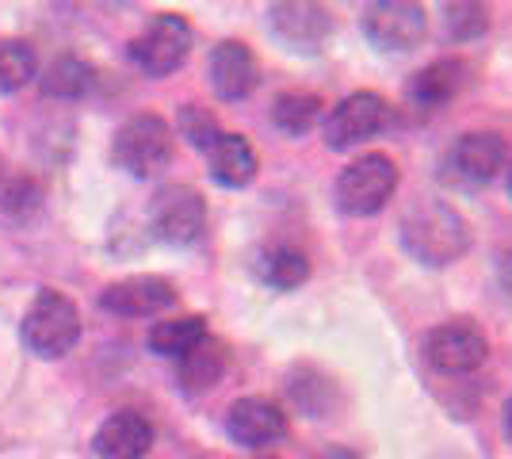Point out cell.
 Returning <instances> with one entry per match:
<instances>
[{
    "label": "cell",
    "instance_id": "18",
    "mask_svg": "<svg viewBox=\"0 0 512 459\" xmlns=\"http://www.w3.org/2000/svg\"><path fill=\"white\" fill-rule=\"evenodd\" d=\"M226 372V349L214 341L211 333L195 345L188 356H180V368H176V379H180V391L188 394H203L211 391L214 383Z\"/></svg>",
    "mask_w": 512,
    "mask_h": 459
},
{
    "label": "cell",
    "instance_id": "1",
    "mask_svg": "<svg viewBox=\"0 0 512 459\" xmlns=\"http://www.w3.org/2000/svg\"><path fill=\"white\" fill-rule=\"evenodd\" d=\"M402 245L409 257L421 261L425 268H444L470 249V226L451 203L425 199L402 219Z\"/></svg>",
    "mask_w": 512,
    "mask_h": 459
},
{
    "label": "cell",
    "instance_id": "23",
    "mask_svg": "<svg viewBox=\"0 0 512 459\" xmlns=\"http://www.w3.org/2000/svg\"><path fill=\"white\" fill-rule=\"evenodd\" d=\"M35 77V50L23 39H4L0 43V96L20 92Z\"/></svg>",
    "mask_w": 512,
    "mask_h": 459
},
{
    "label": "cell",
    "instance_id": "10",
    "mask_svg": "<svg viewBox=\"0 0 512 459\" xmlns=\"http://www.w3.org/2000/svg\"><path fill=\"white\" fill-rule=\"evenodd\" d=\"M509 161V142L493 131L463 134L448 150V176L455 184H490Z\"/></svg>",
    "mask_w": 512,
    "mask_h": 459
},
{
    "label": "cell",
    "instance_id": "16",
    "mask_svg": "<svg viewBox=\"0 0 512 459\" xmlns=\"http://www.w3.org/2000/svg\"><path fill=\"white\" fill-rule=\"evenodd\" d=\"M470 81V66L463 58H440L432 66L417 69L413 81L406 85V96L417 108H444L451 104Z\"/></svg>",
    "mask_w": 512,
    "mask_h": 459
},
{
    "label": "cell",
    "instance_id": "7",
    "mask_svg": "<svg viewBox=\"0 0 512 459\" xmlns=\"http://www.w3.org/2000/svg\"><path fill=\"white\" fill-rule=\"evenodd\" d=\"M363 35L375 50L386 54H402L413 46L425 43L428 35V16L421 4H409V0H383V4H367L363 8Z\"/></svg>",
    "mask_w": 512,
    "mask_h": 459
},
{
    "label": "cell",
    "instance_id": "4",
    "mask_svg": "<svg viewBox=\"0 0 512 459\" xmlns=\"http://www.w3.org/2000/svg\"><path fill=\"white\" fill-rule=\"evenodd\" d=\"M390 127H394V108L379 92H352L325 115L321 138H325L329 150H352V146L379 138Z\"/></svg>",
    "mask_w": 512,
    "mask_h": 459
},
{
    "label": "cell",
    "instance_id": "12",
    "mask_svg": "<svg viewBox=\"0 0 512 459\" xmlns=\"http://www.w3.org/2000/svg\"><path fill=\"white\" fill-rule=\"evenodd\" d=\"M172 303H176V291L165 276H130V280L104 287L100 295V306L119 318H153L169 310Z\"/></svg>",
    "mask_w": 512,
    "mask_h": 459
},
{
    "label": "cell",
    "instance_id": "13",
    "mask_svg": "<svg viewBox=\"0 0 512 459\" xmlns=\"http://www.w3.org/2000/svg\"><path fill=\"white\" fill-rule=\"evenodd\" d=\"M268 16H272V31L295 50H321L325 39L333 35V16L321 4H302V0L272 4Z\"/></svg>",
    "mask_w": 512,
    "mask_h": 459
},
{
    "label": "cell",
    "instance_id": "24",
    "mask_svg": "<svg viewBox=\"0 0 512 459\" xmlns=\"http://www.w3.org/2000/svg\"><path fill=\"white\" fill-rule=\"evenodd\" d=\"M444 23H448L451 39L470 43L482 39L490 27V8L486 4H444Z\"/></svg>",
    "mask_w": 512,
    "mask_h": 459
},
{
    "label": "cell",
    "instance_id": "8",
    "mask_svg": "<svg viewBox=\"0 0 512 459\" xmlns=\"http://www.w3.org/2000/svg\"><path fill=\"white\" fill-rule=\"evenodd\" d=\"M425 356L436 372L467 375V372H478L486 364L490 341H486V333L474 326V322L459 318V322H444V326L428 329Z\"/></svg>",
    "mask_w": 512,
    "mask_h": 459
},
{
    "label": "cell",
    "instance_id": "21",
    "mask_svg": "<svg viewBox=\"0 0 512 459\" xmlns=\"http://www.w3.org/2000/svg\"><path fill=\"white\" fill-rule=\"evenodd\" d=\"M260 276H264V284L276 287V291H295V287L310 280V261L295 245H276V249H268L260 257Z\"/></svg>",
    "mask_w": 512,
    "mask_h": 459
},
{
    "label": "cell",
    "instance_id": "9",
    "mask_svg": "<svg viewBox=\"0 0 512 459\" xmlns=\"http://www.w3.org/2000/svg\"><path fill=\"white\" fill-rule=\"evenodd\" d=\"M150 222L153 234L165 245H192V241H199L203 226H207V203L195 188L172 184L165 192H157L150 207Z\"/></svg>",
    "mask_w": 512,
    "mask_h": 459
},
{
    "label": "cell",
    "instance_id": "6",
    "mask_svg": "<svg viewBox=\"0 0 512 459\" xmlns=\"http://www.w3.org/2000/svg\"><path fill=\"white\" fill-rule=\"evenodd\" d=\"M192 54V23L184 16H153L146 23V31L130 43V62L150 73V77H169L188 62Z\"/></svg>",
    "mask_w": 512,
    "mask_h": 459
},
{
    "label": "cell",
    "instance_id": "20",
    "mask_svg": "<svg viewBox=\"0 0 512 459\" xmlns=\"http://www.w3.org/2000/svg\"><path fill=\"white\" fill-rule=\"evenodd\" d=\"M207 337V322L203 318H169V322H157L150 329V349L157 356H169V360H180V356H188V352L199 345Z\"/></svg>",
    "mask_w": 512,
    "mask_h": 459
},
{
    "label": "cell",
    "instance_id": "3",
    "mask_svg": "<svg viewBox=\"0 0 512 459\" xmlns=\"http://www.w3.org/2000/svg\"><path fill=\"white\" fill-rule=\"evenodd\" d=\"M77 341H81V314L73 299H65L54 287H43L23 314V345L43 360H58L73 352Z\"/></svg>",
    "mask_w": 512,
    "mask_h": 459
},
{
    "label": "cell",
    "instance_id": "28",
    "mask_svg": "<svg viewBox=\"0 0 512 459\" xmlns=\"http://www.w3.org/2000/svg\"><path fill=\"white\" fill-rule=\"evenodd\" d=\"M505 437L512 440V398L505 402Z\"/></svg>",
    "mask_w": 512,
    "mask_h": 459
},
{
    "label": "cell",
    "instance_id": "5",
    "mask_svg": "<svg viewBox=\"0 0 512 459\" xmlns=\"http://www.w3.org/2000/svg\"><path fill=\"white\" fill-rule=\"evenodd\" d=\"M115 165L138 180H150L172 161V131L161 115H134L115 134Z\"/></svg>",
    "mask_w": 512,
    "mask_h": 459
},
{
    "label": "cell",
    "instance_id": "14",
    "mask_svg": "<svg viewBox=\"0 0 512 459\" xmlns=\"http://www.w3.org/2000/svg\"><path fill=\"white\" fill-rule=\"evenodd\" d=\"M153 448V425L134 410L111 414L92 437V452L100 459H146Z\"/></svg>",
    "mask_w": 512,
    "mask_h": 459
},
{
    "label": "cell",
    "instance_id": "26",
    "mask_svg": "<svg viewBox=\"0 0 512 459\" xmlns=\"http://www.w3.org/2000/svg\"><path fill=\"white\" fill-rule=\"evenodd\" d=\"M39 188L31 184V180H16L12 188H4V196H0V211L8 215V219H27V215H35L39 211Z\"/></svg>",
    "mask_w": 512,
    "mask_h": 459
},
{
    "label": "cell",
    "instance_id": "30",
    "mask_svg": "<svg viewBox=\"0 0 512 459\" xmlns=\"http://www.w3.org/2000/svg\"><path fill=\"white\" fill-rule=\"evenodd\" d=\"M0 169H4V165H0Z\"/></svg>",
    "mask_w": 512,
    "mask_h": 459
},
{
    "label": "cell",
    "instance_id": "17",
    "mask_svg": "<svg viewBox=\"0 0 512 459\" xmlns=\"http://www.w3.org/2000/svg\"><path fill=\"white\" fill-rule=\"evenodd\" d=\"M207 169L222 188H245V184H253L260 161L241 134H218L214 146L207 150Z\"/></svg>",
    "mask_w": 512,
    "mask_h": 459
},
{
    "label": "cell",
    "instance_id": "19",
    "mask_svg": "<svg viewBox=\"0 0 512 459\" xmlns=\"http://www.w3.org/2000/svg\"><path fill=\"white\" fill-rule=\"evenodd\" d=\"M92 85H96L92 66L81 62V58H73V54L54 58L46 66L43 77H39V88H43V96H50V100H81V96L92 92Z\"/></svg>",
    "mask_w": 512,
    "mask_h": 459
},
{
    "label": "cell",
    "instance_id": "2",
    "mask_svg": "<svg viewBox=\"0 0 512 459\" xmlns=\"http://www.w3.org/2000/svg\"><path fill=\"white\" fill-rule=\"evenodd\" d=\"M398 192V165L386 153H363L356 161H348L341 169L333 196H337V211L348 219H371L379 215L386 203Z\"/></svg>",
    "mask_w": 512,
    "mask_h": 459
},
{
    "label": "cell",
    "instance_id": "11",
    "mask_svg": "<svg viewBox=\"0 0 512 459\" xmlns=\"http://www.w3.org/2000/svg\"><path fill=\"white\" fill-rule=\"evenodd\" d=\"M226 433L241 448H268L287 437V414L272 398H237L226 410Z\"/></svg>",
    "mask_w": 512,
    "mask_h": 459
},
{
    "label": "cell",
    "instance_id": "27",
    "mask_svg": "<svg viewBox=\"0 0 512 459\" xmlns=\"http://www.w3.org/2000/svg\"><path fill=\"white\" fill-rule=\"evenodd\" d=\"M497 276H501V287H505V295L512 299V249L501 257V264H497Z\"/></svg>",
    "mask_w": 512,
    "mask_h": 459
},
{
    "label": "cell",
    "instance_id": "15",
    "mask_svg": "<svg viewBox=\"0 0 512 459\" xmlns=\"http://www.w3.org/2000/svg\"><path fill=\"white\" fill-rule=\"evenodd\" d=\"M207 73H211V88L218 100H245L256 88V58L253 50L237 39H226L211 50V62H207Z\"/></svg>",
    "mask_w": 512,
    "mask_h": 459
},
{
    "label": "cell",
    "instance_id": "22",
    "mask_svg": "<svg viewBox=\"0 0 512 459\" xmlns=\"http://www.w3.org/2000/svg\"><path fill=\"white\" fill-rule=\"evenodd\" d=\"M321 119V100L314 92H283L272 104V123L291 138H302L318 127Z\"/></svg>",
    "mask_w": 512,
    "mask_h": 459
},
{
    "label": "cell",
    "instance_id": "29",
    "mask_svg": "<svg viewBox=\"0 0 512 459\" xmlns=\"http://www.w3.org/2000/svg\"><path fill=\"white\" fill-rule=\"evenodd\" d=\"M509 196H512V169H509Z\"/></svg>",
    "mask_w": 512,
    "mask_h": 459
},
{
    "label": "cell",
    "instance_id": "25",
    "mask_svg": "<svg viewBox=\"0 0 512 459\" xmlns=\"http://www.w3.org/2000/svg\"><path fill=\"white\" fill-rule=\"evenodd\" d=\"M180 134L192 142L195 150H211L214 138H218V123H214V115L207 108H199V104H184L180 108Z\"/></svg>",
    "mask_w": 512,
    "mask_h": 459
}]
</instances>
